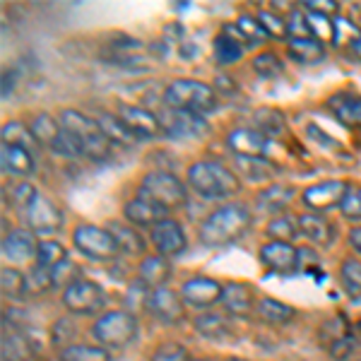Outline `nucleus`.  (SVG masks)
Here are the masks:
<instances>
[{
    "label": "nucleus",
    "mask_w": 361,
    "mask_h": 361,
    "mask_svg": "<svg viewBox=\"0 0 361 361\" xmlns=\"http://www.w3.org/2000/svg\"><path fill=\"white\" fill-rule=\"evenodd\" d=\"M185 180L205 200H229L241 190V178L234 169L217 159H197L185 171Z\"/></svg>",
    "instance_id": "obj_1"
},
{
    "label": "nucleus",
    "mask_w": 361,
    "mask_h": 361,
    "mask_svg": "<svg viewBox=\"0 0 361 361\" xmlns=\"http://www.w3.org/2000/svg\"><path fill=\"white\" fill-rule=\"evenodd\" d=\"M253 224V212L243 202H224L200 224V241L205 246H226L241 238Z\"/></svg>",
    "instance_id": "obj_2"
},
{
    "label": "nucleus",
    "mask_w": 361,
    "mask_h": 361,
    "mask_svg": "<svg viewBox=\"0 0 361 361\" xmlns=\"http://www.w3.org/2000/svg\"><path fill=\"white\" fill-rule=\"evenodd\" d=\"M58 121H61L63 133L73 140L75 147L80 149V154L87 157V159L99 161L111 154L114 145L109 142V137L102 133V128H99L94 118L85 116L78 109H66V111H61V118Z\"/></svg>",
    "instance_id": "obj_3"
},
{
    "label": "nucleus",
    "mask_w": 361,
    "mask_h": 361,
    "mask_svg": "<svg viewBox=\"0 0 361 361\" xmlns=\"http://www.w3.org/2000/svg\"><path fill=\"white\" fill-rule=\"evenodd\" d=\"M164 106L207 116L219 106V94L212 85L200 80H173L164 90Z\"/></svg>",
    "instance_id": "obj_4"
},
{
    "label": "nucleus",
    "mask_w": 361,
    "mask_h": 361,
    "mask_svg": "<svg viewBox=\"0 0 361 361\" xmlns=\"http://www.w3.org/2000/svg\"><path fill=\"white\" fill-rule=\"evenodd\" d=\"M92 337L106 349L128 347L137 337V320L130 311H106L92 325Z\"/></svg>",
    "instance_id": "obj_5"
},
{
    "label": "nucleus",
    "mask_w": 361,
    "mask_h": 361,
    "mask_svg": "<svg viewBox=\"0 0 361 361\" xmlns=\"http://www.w3.org/2000/svg\"><path fill=\"white\" fill-rule=\"evenodd\" d=\"M140 195L149 197L164 209H176L188 200V188L171 171H147L140 180Z\"/></svg>",
    "instance_id": "obj_6"
},
{
    "label": "nucleus",
    "mask_w": 361,
    "mask_h": 361,
    "mask_svg": "<svg viewBox=\"0 0 361 361\" xmlns=\"http://www.w3.org/2000/svg\"><path fill=\"white\" fill-rule=\"evenodd\" d=\"M73 243L75 248L90 260H99V263H109L121 255L118 241L114 234L104 226L97 224H78L73 229Z\"/></svg>",
    "instance_id": "obj_7"
},
{
    "label": "nucleus",
    "mask_w": 361,
    "mask_h": 361,
    "mask_svg": "<svg viewBox=\"0 0 361 361\" xmlns=\"http://www.w3.org/2000/svg\"><path fill=\"white\" fill-rule=\"evenodd\" d=\"M104 304H106V296H104L102 287L87 277H80L78 282L63 289V306L78 316H94L102 311Z\"/></svg>",
    "instance_id": "obj_8"
},
{
    "label": "nucleus",
    "mask_w": 361,
    "mask_h": 361,
    "mask_svg": "<svg viewBox=\"0 0 361 361\" xmlns=\"http://www.w3.org/2000/svg\"><path fill=\"white\" fill-rule=\"evenodd\" d=\"M25 214L27 229L34 234H54L63 226V212L58 209V205L51 197H46L44 193H37L32 197V202L22 209Z\"/></svg>",
    "instance_id": "obj_9"
},
{
    "label": "nucleus",
    "mask_w": 361,
    "mask_h": 361,
    "mask_svg": "<svg viewBox=\"0 0 361 361\" xmlns=\"http://www.w3.org/2000/svg\"><path fill=\"white\" fill-rule=\"evenodd\" d=\"M161 130L166 137L171 140H193L200 137L202 133H207V121L205 116H197L190 111H178V109H164L159 116Z\"/></svg>",
    "instance_id": "obj_10"
},
{
    "label": "nucleus",
    "mask_w": 361,
    "mask_h": 361,
    "mask_svg": "<svg viewBox=\"0 0 361 361\" xmlns=\"http://www.w3.org/2000/svg\"><path fill=\"white\" fill-rule=\"evenodd\" d=\"M258 258L267 270L277 272V275H292L301 267V253L294 243L287 241H267L260 246Z\"/></svg>",
    "instance_id": "obj_11"
},
{
    "label": "nucleus",
    "mask_w": 361,
    "mask_h": 361,
    "mask_svg": "<svg viewBox=\"0 0 361 361\" xmlns=\"http://www.w3.org/2000/svg\"><path fill=\"white\" fill-rule=\"evenodd\" d=\"M352 185L342 178H333V180H320V183H313L301 193V200H304L306 207L316 209V212H323V209H333L340 207L345 195L349 193Z\"/></svg>",
    "instance_id": "obj_12"
},
{
    "label": "nucleus",
    "mask_w": 361,
    "mask_h": 361,
    "mask_svg": "<svg viewBox=\"0 0 361 361\" xmlns=\"http://www.w3.org/2000/svg\"><path fill=\"white\" fill-rule=\"evenodd\" d=\"M118 118L123 121L128 130L137 140H154L161 133V121L149 109L135 106V104H118Z\"/></svg>",
    "instance_id": "obj_13"
},
{
    "label": "nucleus",
    "mask_w": 361,
    "mask_h": 361,
    "mask_svg": "<svg viewBox=\"0 0 361 361\" xmlns=\"http://www.w3.org/2000/svg\"><path fill=\"white\" fill-rule=\"evenodd\" d=\"M222 292H224V284H219L217 279L205 277V275H197V277L185 279L183 287L178 289L183 304L195 306V308L214 306L217 301H222Z\"/></svg>",
    "instance_id": "obj_14"
},
{
    "label": "nucleus",
    "mask_w": 361,
    "mask_h": 361,
    "mask_svg": "<svg viewBox=\"0 0 361 361\" xmlns=\"http://www.w3.org/2000/svg\"><path fill=\"white\" fill-rule=\"evenodd\" d=\"M149 243L154 246L157 255H164V258H171V255H180L188 246V238H185V231L176 219H161L159 224L149 229Z\"/></svg>",
    "instance_id": "obj_15"
},
{
    "label": "nucleus",
    "mask_w": 361,
    "mask_h": 361,
    "mask_svg": "<svg viewBox=\"0 0 361 361\" xmlns=\"http://www.w3.org/2000/svg\"><path fill=\"white\" fill-rule=\"evenodd\" d=\"M226 147L236 157H267L270 137L258 128H234L226 135Z\"/></svg>",
    "instance_id": "obj_16"
},
{
    "label": "nucleus",
    "mask_w": 361,
    "mask_h": 361,
    "mask_svg": "<svg viewBox=\"0 0 361 361\" xmlns=\"http://www.w3.org/2000/svg\"><path fill=\"white\" fill-rule=\"evenodd\" d=\"M123 217H126V222H130V226H135V229H152L161 219H166V209L152 202L149 197L137 195L126 202Z\"/></svg>",
    "instance_id": "obj_17"
},
{
    "label": "nucleus",
    "mask_w": 361,
    "mask_h": 361,
    "mask_svg": "<svg viewBox=\"0 0 361 361\" xmlns=\"http://www.w3.org/2000/svg\"><path fill=\"white\" fill-rule=\"evenodd\" d=\"M147 311L152 313L154 318H159L161 323H169V325L180 323V320H183V299H180L178 292H173V289H169V287L152 289Z\"/></svg>",
    "instance_id": "obj_18"
},
{
    "label": "nucleus",
    "mask_w": 361,
    "mask_h": 361,
    "mask_svg": "<svg viewBox=\"0 0 361 361\" xmlns=\"http://www.w3.org/2000/svg\"><path fill=\"white\" fill-rule=\"evenodd\" d=\"M296 226H299V236H304L306 241H311L313 246L325 248L337 238V231L333 222L323 214H301L296 219Z\"/></svg>",
    "instance_id": "obj_19"
},
{
    "label": "nucleus",
    "mask_w": 361,
    "mask_h": 361,
    "mask_svg": "<svg viewBox=\"0 0 361 361\" xmlns=\"http://www.w3.org/2000/svg\"><path fill=\"white\" fill-rule=\"evenodd\" d=\"M234 171L250 183H267L277 176L279 169L270 157H234Z\"/></svg>",
    "instance_id": "obj_20"
},
{
    "label": "nucleus",
    "mask_w": 361,
    "mask_h": 361,
    "mask_svg": "<svg viewBox=\"0 0 361 361\" xmlns=\"http://www.w3.org/2000/svg\"><path fill=\"white\" fill-rule=\"evenodd\" d=\"M328 111L347 128H361V97L352 92H337L325 102Z\"/></svg>",
    "instance_id": "obj_21"
},
{
    "label": "nucleus",
    "mask_w": 361,
    "mask_h": 361,
    "mask_svg": "<svg viewBox=\"0 0 361 361\" xmlns=\"http://www.w3.org/2000/svg\"><path fill=\"white\" fill-rule=\"evenodd\" d=\"M37 248H39L37 234L29 229H15L3 236V255L8 260H13V263L29 260L32 255H37Z\"/></svg>",
    "instance_id": "obj_22"
},
{
    "label": "nucleus",
    "mask_w": 361,
    "mask_h": 361,
    "mask_svg": "<svg viewBox=\"0 0 361 361\" xmlns=\"http://www.w3.org/2000/svg\"><path fill=\"white\" fill-rule=\"evenodd\" d=\"M0 164H3V171L10 173V176H32L34 169H37V154L0 142Z\"/></svg>",
    "instance_id": "obj_23"
},
{
    "label": "nucleus",
    "mask_w": 361,
    "mask_h": 361,
    "mask_svg": "<svg viewBox=\"0 0 361 361\" xmlns=\"http://www.w3.org/2000/svg\"><path fill=\"white\" fill-rule=\"evenodd\" d=\"M255 304H258V301H255L248 284H241V282L224 284V292H222L224 313H229V316H248L255 308Z\"/></svg>",
    "instance_id": "obj_24"
},
{
    "label": "nucleus",
    "mask_w": 361,
    "mask_h": 361,
    "mask_svg": "<svg viewBox=\"0 0 361 361\" xmlns=\"http://www.w3.org/2000/svg\"><path fill=\"white\" fill-rule=\"evenodd\" d=\"M296 190L289 183H267L258 195H255V205L267 214H282V209L294 200Z\"/></svg>",
    "instance_id": "obj_25"
},
{
    "label": "nucleus",
    "mask_w": 361,
    "mask_h": 361,
    "mask_svg": "<svg viewBox=\"0 0 361 361\" xmlns=\"http://www.w3.org/2000/svg\"><path fill=\"white\" fill-rule=\"evenodd\" d=\"M0 357H3V361H32L34 347L27 335L5 325L3 337H0Z\"/></svg>",
    "instance_id": "obj_26"
},
{
    "label": "nucleus",
    "mask_w": 361,
    "mask_h": 361,
    "mask_svg": "<svg viewBox=\"0 0 361 361\" xmlns=\"http://www.w3.org/2000/svg\"><path fill=\"white\" fill-rule=\"evenodd\" d=\"M193 328L197 335L207 337V340H226L231 335V320L229 313H214V311H202L197 313L193 320Z\"/></svg>",
    "instance_id": "obj_27"
},
{
    "label": "nucleus",
    "mask_w": 361,
    "mask_h": 361,
    "mask_svg": "<svg viewBox=\"0 0 361 361\" xmlns=\"http://www.w3.org/2000/svg\"><path fill=\"white\" fill-rule=\"evenodd\" d=\"M171 277V265L164 255H145L137 267V279L145 282L149 289L166 287V279Z\"/></svg>",
    "instance_id": "obj_28"
},
{
    "label": "nucleus",
    "mask_w": 361,
    "mask_h": 361,
    "mask_svg": "<svg viewBox=\"0 0 361 361\" xmlns=\"http://www.w3.org/2000/svg\"><path fill=\"white\" fill-rule=\"evenodd\" d=\"M255 316L270 325H287L296 318V308L284 304V301L272 299V296H263L255 304Z\"/></svg>",
    "instance_id": "obj_29"
},
{
    "label": "nucleus",
    "mask_w": 361,
    "mask_h": 361,
    "mask_svg": "<svg viewBox=\"0 0 361 361\" xmlns=\"http://www.w3.org/2000/svg\"><path fill=\"white\" fill-rule=\"evenodd\" d=\"M29 130H32L34 140H37L42 147H54L56 140L63 135L61 121L54 118L51 114H37L32 121H29Z\"/></svg>",
    "instance_id": "obj_30"
},
{
    "label": "nucleus",
    "mask_w": 361,
    "mask_h": 361,
    "mask_svg": "<svg viewBox=\"0 0 361 361\" xmlns=\"http://www.w3.org/2000/svg\"><path fill=\"white\" fill-rule=\"evenodd\" d=\"M287 54L292 56V61L296 63H318L325 56V46L318 37H308V39H289L287 44Z\"/></svg>",
    "instance_id": "obj_31"
},
{
    "label": "nucleus",
    "mask_w": 361,
    "mask_h": 361,
    "mask_svg": "<svg viewBox=\"0 0 361 361\" xmlns=\"http://www.w3.org/2000/svg\"><path fill=\"white\" fill-rule=\"evenodd\" d=\"M99 128H102V133L109 137V142L111 145H121V147H133V145L137 142V137L133 135L130 130L126 128L123 121L118 118V116H111V114H104L97 118Z\"/></svg>",
    "instance_id": "obj_32"
},
{
    "label": "nucleus",
    "mask_w": 361,
    "mask_h": 361,
    "mask_svg": "<svg viewBox=\"0 0 361 361\" xmlns=\"http://www.w3.org/2000/svg\"><path fill=\"white\" fill-rule=\"evenodd\" d=\"M109 231L114 234V238L118 241L121 253L128 255H145L147 253V241L142 234H137L135 226H123V224H111Z\"/></svg>",
    "instance_id": "obj_33"
},
{
    "label": "nucleus",
    "mask_w": 361,
    "mask_h": 361,
    "mask_svg": "<svg viewBox=\"0 0 361 361\" xmlns=\"http://www.w3.org/2000/svg\"><path fill=\"white\" fill-rule=\"evenodd\" d=\"M3 142L13 145V147L29 149V152H34V154H37V147H42V145L34 140L32 130H29V123H22V121H13V123L3 126Z\"/></svg>",
    "instance_id": "obj_34"
},
{
    "label": "nucleus",
    "mask_w": 361,
    "mask_h": 361,
    "mask_svg": "<svg viewBox=\"0 0 361 361\" xmlns=\"http://www.w3.org/2000/svg\"><path fill=\"white\" fill-rule=\"evenodd\" d=\"M212 54L219 66H234V63H238L243 58V44L236 42V39H231L229 34L219 32L212 44Z\"/></svg>",
    "instance_id": "obj_35"
},
{
    "label": "nucleus",
    "mask_w": 361,
    "mask_h": 361,
    "mask_svg": "<svg viewBox=\"0 0 361 361\" xmlns=\"http://www.w3.org/2000/svg\"><path fill=\"white\" fill-rule=\"evenodd\" d=\"M145 46L137 39H118V42L109 44V58L111 63H121V66H133V61H142Z\"/></svg>",
    "instance_id": "obj_36"
},
{
    "label": "nucleus",
    "mask_w": 361,
    "mask_h": 361,
    "mask_svg": "<svg viewBox=\"0 0 361 361\" xmlns=\"http://www.w3.org/2000/svg\"><path fill=\"white\" fill-rule=\"evenodd\" d=\"M61 361H111L106 347L102 345H68L58 354Z\"/></svg>",
    "instance_id": "obj_37"
},
{
    "label": "nucleus",
    "mask_w": 361,
    "mask_h": 361,
    "mask_svg": "<svg viewBox=\"0 0 361 361\" xmlns=\"http://www.w3.org/2000/svg\"><path fill=\"white\" fill-rule=\"evenodd\" d=\"M37 265L46 267V270H54L61 263L68 260V253H66V246L61 241H54V238H46V241H39V248H37V255H34Z\"/></svg>",
    "instance_id": "obj_38"
},
{
    "label": "nucleus",
    "mask_w": 361,
    "mask_h": 361,
    "mask_svg": "<svg viewBox=\"0 0 361 361\" xmlns=\"http://www.w3.org/2000/svg\"><path fill=\"white\" fill-rule=\"evenodd\" d=\"M265 234L270 236V241H287L292 243L299 236V226L294 219H289L287 214H275L270 217V222L265 226Z\"/></svg>",
    "instance_id": "obj_39"
},
{
    "label": "nucleus",
    "mask_w": 361,
    "mask_h": 361,
    "mask_svg": "<svg viewBox=\"0 0 361 361\" xmlns=\"http://www.w3.org/2000/svg\"><path fill=\"white\" fill-rule=\"evenodd\" d=\"M54 272L46 270L42 265H34L32 270L25 272V289L27 294H46L49 289H54Z\"/></svg>",
    "instance_id": "obj_40"
},
{
    "label": "nucleus",
    "mask_w": 361,
    "mask_h": 361,
    "mask_svg": "<svg viewBox=\"0 0 361 361\" xmlns=\"http://www.w3.org/2000/svg\"><path fill=\"white\" fill-rule=\"evenodd\" d=\"M236 29L241 32V39L246 46H255V44H263L267 37V32L263 29V25H260L258 17H250V15H241L238 20L234 22Z\"/></svg>",
    "instance_id": "obj_41"
},
{
    "label": "nucleus",
    "mask_w": 361,
    "mask_h": 361,
    "mask_svg": "<svg viewBox=\"0 0 361 361\" xmlns=\"http://www.w3.org/2000/svg\"><path fill=\"white\" fill-rule=\"evenodd\" d=\"M0 289H3V294L10 296V299H20V296H25L27 294L25 272L15 270V267H3V272H0Z\"/></svg>",
    "instance_id": "obj_42"
},
{
    "label": "nucleus",
    "mask_w": 361,
    "mask_h": 361,
    "mask_svg": "<svg viewBox=\"0 0 361 361\" xmlns=\"http://www.w3.org/2000/svg\"><path fill=\"white\" fill-rule=\"evenodd\" d=\"M340 279L345 284L349 294L359 296L361 294V260L359 258H347L340 265Z\"/></svg>",
    "instance_id": "obj_43"
},
{
    "label": "nucleus",
    "mask_w": 361,
    "mask_h": 361,
    "mask_svg": "<svg viewBox=\"0 0 361 361\" xmlns=\"http://www.w3.org/2000/svg\"><path fill=\"white\" fill-rule=\"evenodd\" d=\"M253 70L260 75V78L265 80H272L277 78V75H282V58H279L277 54H272V51H263V54H258L253 58Z\"/></svg>",
    "instance_id": "obj_44"
},
{
    "label": "nucleus",
    "mask_w": 361,
    "mask_h": 361,
    "mask_svg": "<svg viewBox=\"0 0 361 361\" xmlns=\"http://www.w3.org/2000/svg\"><path fill=\"white\" fill-rule=\"evenodd\" d=\"M255 123H258V130L265 133L267 137L270 135H279L284 130V116L275 111V109H260L255 114Z\"/></svg>",
    "instance_id": "obj_45"
},
{
    "label": "nucleus",
    "mask_w": 361,
    "mask_h": 361,
    "mask_svg": "<svg viewBox=\"0 0 361 361\" xmlns=\"http://www.w3.org/2000/svg\"><path fill=\"white\" fill-rule=\"evenodd\" d=\"M258 20H260V25H263V29L267 32V37H289L287 20H284L282 15L272 13V10H260Z\"/></svg>",
    "instance_id": "obj_46"
},
{
    "label": "nucleus",
    "mask_w": 361,
    "mask_h": 361,
    "mask_svg": "<svg viewBox=\"0 0 361 361\" xmlns=\"http://www.w3.org/2000/svg\"><path fill=\"white\" fill-rule=\"evenodd\" d=\"M342 217L349 222H361V185H352L340 205Z\"/></svg>",
    "instance_id": "obj_47"
},
{
    "label": "nucleus",
    "mask_w": 361,
    "mask_h": 361,
    "mask_svg": "<svg viewBox=\"0 0 361 361\" xmlns=\"http://www.w3.org/2000/svg\"><path fill=\"white\" fill-rule=\"evenodd\" d=\"M149 294H152V289H149L145 282H140V279H135V282L130 284V289H128V294H126V306H128V311L147 308V304H149Z\"/></svg>",
    "instance_id": "obj_48"
},
{
    "label": "nucleus",
    "mask_w": 361,
    "mask_h": 361,
    "mask_svg": "<svg viewBox=\"0 0 361 361\" xmlns=\"http://www.w3.org/2000/svg\"><path fill=\"white\" fill-rule=\"evenodd\" d=\"M149 361H190V354H188V349L183 345H178V342H164V345H159L154 349Z\"/></svg>",
    "instance_id": "obj_49"
},
{
    "label": "nucleus",
    "mask_w": 361,
    "mask_h": 361,
    "mask_svg": "<svg viewBox=\"0 0 361 361\" xmlns=\"http://www.w3.org/2000/svg\"><path fill=\"white\" fill-rule=\"evenodd\" d=\"M308 17L299 10H294L289 15V22H287V32H289V39H308L313 37V29H311V22H306Z\"/></svg>",
    "instance_id": "obj_50"
},
{
    "label": "nucleus",
    "mask_w": 361,
    "mask_h": 361,
    "mask_svg": "<svg viewBox=\"0 0 361 361\" xmlns=\"http://www.w3.org/2000/svg\"><path fill=\"white\" fill-rule=\"evenodd\" d=\"M73 335H75V325L70 323L68 318H58L56 323H54V328H51V340H54V345L58 347H68V345H73Z\"/></svg>",
    "instance_id": "obj_51"
},
{
    "label": "nucleus",
    "mask_w": 361,
    "mask_h": 361,
    "mask_svg": "<svg viewBox=\"0 0 361 361\" xmlns=\"http://www.w3.org/2000/svg\"><path fill=\"white\" fill-rule=\"evenodd\" d=\"M51 272H54V284H56V287H61V289L70 287V284L78 282V279H80L78 265H73L70 260H66V263H61L58 267H54Z\"/></svg>",
    "instance_id": "obj_52"
},
{
    "label": "nucleus",
    "mask_w": 361,
    "mask_h": 361,
    "mask_svg": "<svg viewBox=\"0 0 361 361\" xmlns=\"http://www.w3.org/2000/svg\"><path fill=\"white\" fill-rule=\"evenodd\" d=\"M304 10L313 15H323V17H330L340 10V5L335 0H304Z\"/></svg>",
    "instance_id": "obj_53"
},
{
    "label": "nucleus",
    "mask_w": 361,
    "mask_h": 361,
    "mask_svg": "<svg viewBox=\"0 0 361 361\" xmlns=\"http://www.w3.org/2000/svg\"><path fill=\"white\" fill-rule=\"evenodd\" d=\"M39 190L34 188V185H29V183H20V185H15L13 188V200H15V205L20 207V209H25L29 202H32V197L37 195Z\"/></svg>",
    "instance_id": "obj_54"
},
{
    "label": "nucleus",
    "mask_w": 361,
    "mask_h": 361,
    "mask_svg": "<svg viewBox=\"0 0 361 361\" xmlns=\"http://www.w3.org/2000/svg\"><path fill=\"white\" fill-rule=\"evenodd\" d=\"M349 246L361 255V226H354V229L349 231Z\"/></svg>",
    "instance_id": "obj_55"
},
{
    "label": "nucleus",
    "mask_w": 361,
    "mask_h": 361,
    "mask_svg": "<svg viewBox=\"0 0 361 361\" xmlns=\"http://www.w3.org/2000/svg\"><path fill=\"white\" fill-rule=\"evenodd\" d=\"M347 46H349V51H352V56H357L359 61H361V32L354 39H349Z\"/></svg>",
    "instance_id": "obj_56"
},
{
    "label": "nucleus",
    "mask_w": 361,
    "mask_h": 361,
    "mask_svg": "<svg viewBox=\"0 0 361 361\" xmlns=\"http://www.w3.org/2000/svg\"><path fill=\"white\" fill-rule=\"evenodd\" d=\"M357 335L361 337V318H359V323H357Z\"/></svg>",
    "instance_id": "obj_57"
},
{
    "label": "nucleus",
    "mask_w": 361,
    "mask_h": 361,
    "mask_svg": "<svg viewBox=\"0 0 361 361\" xmlns=\"http://www.w3.org/2000/svg\"><path fill=\"white\" fill-rule=\"evenodd\" d=\"M224 361H246V359H238V357H229V359H224Z\"/></svg>",
    "instance_id": "obj_58"
},
{
    "label": "nucleus",
    "mask_w": 361,
    "mask_h": 361,
    "mask_svg": "<svg viewBox=\"0 0 361 361\" xmlns=\"http://www.w3.org/2000/svg\"><path fill=\"white\" fill-rule=\"evenodd\" d=\"M190 361H209V359H190Z\"/></svg>",
    "instance_id": "obj_59"
},
{
    "label": "nucleus",
    "mask_w": 361,
    "mask_h": 361,
    "mask_svg": "<svg viewBox=\"0 0 361 361\" xmlns=\"http://www.w3.org/2000/svg\"><path fill=\"white\" fill-rule=\"evenodd\" d=\"M352 361H361V359H352Z\"/></svg>",
    "instance_id": "obj_60"
}]
</instances>
